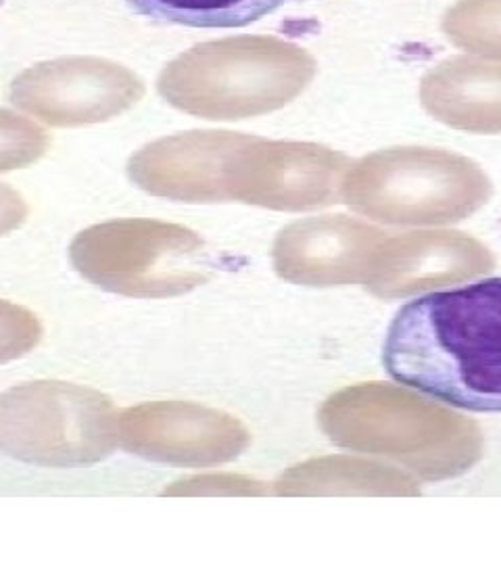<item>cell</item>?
Returning a JSON list of instances; mask_svg holds the SVG:
<instances>
[{
    "mask_svg": "<svg viewBox=\"0 0 501 564\" xmlns=\"http://www.w3.org/2000/svg\"><path fill=\"white\" fill-rule=\"evenodd\" d=\"M120 442L153 463L209 464L232 458L244 433L232 419L193 403L146 402L121 412Z\"/></svg>",
    "mask_w": 501,
    "mask_h": 564,
    "instance_id": "cell-6",
    "label": "cell"
},
{
    "mask_svg": "<svg viewBox=\"0 0 501 564\" xmlns=\"http://www.w3.org/2000/svg\"><path fill=\"white\" fill-rule=\"evenodd\" d=\"M28 218V203L20 193L0 182V237L18 230Z\"/></svg>",
    "mask_w": 501,
    "mask_h": 564,
    "instance_id": "cell-11",
    "label": "cell"
},
{
    "mask_svg": "<svg viewBox=\"0 0 501 564\" xmlns=\"http://www.w3.org/2000/svg\"><path fill=\"white\" fill-rule=\"evenodd\" d=\"M241 137L190 132L151 142L130 163V181L149 195L174 202H221V170Z\"/></svg>",
    "mask_w": 501,
    "mask_h": 564,
    "instance_id": "cell-7",
    "label": "cell"
},
{
    "mask_svg": "<svg viewBox=\"0 0 501 564\" xmlns=\"http://www.w3.org/2000/svg\"><path fill=\"white\" fill-rule=\"evenodd\" d=\"M386 375L468 412H501V276L403 303L382 345Z\"/></svg>",
    "mask_w": 501,
    "mask_h": 564,
    "instance_id": "cell-1",
    "label": "cell"
},
{
    "mask_svg": "<svg viewBox=\"0 0 501 564\" xmlns=\"http://www.w3.org/2000/svg\"><path fill=\"white\" fill-rule=\"evenodd\" d=\"M312 76L309 57L274 39L200 44L160 76L163 99L209 120H239L281 107Z\"/></svg>",
    "mask_w": 501,
    "mask_h": 564,
    "instance_id": "cell-2",
    "label": "cell"
},
{
    "mask_svg": "<svg viewBox=\"0 0 501 564\" xmlns=\"http://www.w3.org/2000/svg\"><path fill=\"white\" fill-rule=\"evenodd\" d=\"M149 20L188 28H242L295 0H126Z\"/></svg>",
    "mask_w": 501,
    "mask_h": 564,
    "instance_id": "cell-8",
    "label": "cell"
},
{
    "mask_svg": "<svg viewBox=\"0 0 501 564\" xmlns=\"http://www.w3.org/2000/svg\"><path fill=\"white\" fill-rule=\"evenodd\" d=\"M200 241L160 220L97 224L69 245V262L86 281L132 300L176 297L203 281Z\"/></svg>",
    "mask_w": 501,
    "mask_h": 564,
    "instance_id": "cell-4",
    "label": "cell"
},
{
    "mask_svg": "<svg viewBox=\"0 0 501 564\" xmlns=\"http://www.w3.org/2000/svg\"><path fill=\"white\" fill-rule=\"evenodd\" d=\"M120 442V412L97 389L34 381L0 393V454L46 468L90 466Z\"/></svg>",
    "mask_w": 501,
    "mask_h": 564,
    "instance_id": "cell-3",
    "label": "cell"
},
{
    "mask_svg": "<svg viewBox=\"0 0 501 564\" xmlns=\"http://www.w3.org/2000/svg\"><path fill=\"white\" fill-rule=\"evenodd\" d=\"M51 139L28 118L0 109V172L21 170L39 162Z\"/></svg>",
    "mask_w": 501,
    "mask_h": 564,
    "instance_id": "cell-9",
    "label": "cell"
},
{
    "mask_svg": "<svg viewBox=\"0 0 501 564\" xmlns=\"http://www.w3.org/2000/svg\"><path fill=\"white\" fill-rule=\"evenodd\" d=\"M144 97L141 78L113 61L65 57L39 63L11 84L9 99L57 128L113 120Z\"/></svg>",
    "mask_w": 501,
    "mask_h": 564,
    "instance_id": "cell-5",
    "label": "cell"
},
{
    "mask_svg": "<svg viewBox=\"0 0 501 564\" xmlns=\"http://www.w3.org/2000/svg\"><path fill=\"white\" fill-rule=\"evenodd\" d=\"M42 324L34 312L0 300V364L13 362L39 347Z\"/></svg>",
    "mask_w": 501,
    "mask_h": 564,
    "instance_id": "cell-10",
    "label": "cell"
}]
</instances>
